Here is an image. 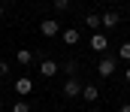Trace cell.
<instances>
[{
    "label": "cell",
    "instance_id": "15",
    "mask_svg": "<svg viewBox=\"0 0 130 112\" xmlns=\"http://www.w3.org/2000/svg\"><path fill=\"white\" fill-rule=\"evenodd\" d=\"M55 9H58V12H64V9H70V0H55Z\"/></svg>",
    "mask_w": 130,
    "mask_h": 112
},
{
    "label": "cell",
    "instance_id": "21",
    "mask_svg": "<svg viewBox=\"0 0 130 112\" xmlns=\"http://www.w3.org/2000/svg\"><path fill=\"white\" fill-rule=\"evenodd\" d=\"M0 109H3V100H0Z\"/></svg>",
    "mask_w": 130,
    "mask_h": 112
},
{
    "label": "cell",
    "instance_id": "4",
    "mask_svg": "<svg viewBox=\"0 0 130 112\" xmlns=\"http://www.w3.org/2000/svg\"><path fill=\"white\" fill-rule=\"evenodd\" d=\"M97 73L103 76V79L115 76V58H100V64H97Z\"/></svg>",
    "mask_w": 130,
    "mask_h": 112
},
{
    "label": "cell",
    "instance_id": "16",
    "mask_svg": "<svg viewBox=\"0 0 130 112\" xmlns=\"http://www.w3.org/2000/svg\"><path fill=\"white\" fill-rule=\"evenodd\" d=\"M9 73V61H0V76H6Z\"/></svg>",
    "mask_w": 130,
    "mask_h": 112
},
{
    "label": "cell",
    "instance_id": "11",
    "mask_svg": "<svg viewBox=\"0 0 130 112\" xmlns=\"http://www.w3.org/2000/svg\"><path fill=\"white\" fill-rule=\"evenodd\" d=\"M76 70H79V61H67V64H64V73L70 76V79L76 76Z\"/></svg>",
    "mask_w": 130,
    "mask_h": 112
},
{
    "label": "cell",
    "instance_id": "5",
    "mask_svg": "<svg viewBox=\"0 0 130 112\" xmlns=\"http://www.w3.org/2000/svg\"><path fill=\"white\" fill-rule=\"evenodd\" d=\"M15 91H18L21 97H27V94L33 91V79H30V76H21V79H15Z\"/></svg>",
    "mask_w": 130,
    "mask_h": 112
},
{
    "label": "cell",
    "instance_id": "20",
    "mask_svg": "<svg viewBox=\"0 0 130 112\" xmlns=\"http://www.w3.org/2000/svg\"><path fill=\"white\" fill-rule=\"evenodd\" d=\"M85 112H97V109H85Z\"/></svg>",
    "mask_w": 130,
    "mask_h": 112
},
{
    "label": "cell",
    "instance_id": "2",
    "mask_svg": "<svg viewBox=\"0 0 130 112\" xmlns=\"http://www.w3.org/2000/svg\"><path fill=\"white\" fill-rule=\"evenodd\" d=\"M118 21H121V15H118L115 9H106V12L100 15V27H106V30H112V27H118Z\"/></svg>",
    "mask_w": 130,
    "mask_h": 112
},
{
    "label": "cell",
    "instance_id": "10",
    "mask_svg": "<svg viewBox=\"0 0 130 112\" xmlns=\"http://www.w3.org/2000/svg\"><path fill=\"white\" fill-rule=\"evenodd\" d=\"M15 61H18L21 67H30V64H33V52H30V49H18V55H15Z\"/></svg>",
    "mask_w": 130,
    "mask_h": 112
},
{
    "label": "cell",
    "instance_id": "12",
    "mask_svg": "<svg viewBox=\"0 0 130 112\" xmlns=\"http://www.w3.org/2000/svg\"><path fill=\"white\" fill-rule=\"evenodd\" d=\"M118 58H124V61H130V39L118 45Z\"/></svg>",
    "mask_w": 130,
    "mask_h": 112
},
{
    "label": "cell",
    "instance_id": "8",
    "mask_svg": "<svg viewBox=\"0 0 130 112\" xmlns=\"http://www.w3.org/2000/svg\"><path fill=\"white\" fill-rule=\"evenodd\" d=\"M39 73L45 76V79L58 76V61H42V64H39Z\"/></svg>",
    "mask_w": 130,
    "mask_h": 112
},
{
    "label": "cell",
    "instance_id": "6",
    "mask_svg": "<svg viewBox=\"0 0 130 112\" xmlns=\"http://www.w3.org/2000/svg\"><path fill=\"white\" fill-rule=\"evenodd\" d=\"M106 45H109V34H94L91 37V49L94 52H106Z\"/></svg>",
    "mask_w": 130,
    "mask_h": 112
},
{
    "label": "cell",
    "instance_id": "17",
    "mask_svg": "<svg viewBox=\"0 0 130 112\" xmlns=\"http://www.w3.org/2000/svg\"><path fill=\"white\" fill-rule=\"evenodd\" d=\"M3 15H6V6H3V3H0V18H3Z\"/></svg>",
    "mask_w": 130,
    "mask_h": 112
},
{
    "label": "cell",
    "instance_id": "13",
    "mask_svg": "<svg viewBox=\"0 0 130 112\" xmlns=\"http://www.w3.org/2000/svg\"><path fill=\"white\" fill-rule=\"evenodd\" d=\"M85 24H88L91 30H97V27H100V15H94V12H91V15L85 18Z\"/></svg>",
    "mask_w": 130,
    "mask_h": 112
},
{
    "label": "cell",
    "instance_id": "14",
    "mask_svg": "<svg viewBox=\"0 0 130 112\" xmlns=\"http://www.w3.org/2000/svg\"><path fill=\"white\" fill-rule=\"evenodd\" d=\"M12 112H30V103L27 100H18V103H12Z\"/></svg>",
    "mask_w": 130,
    "mask_h": 112
},
{
    "label": "cell",
    "instance_id": "3",
    "mask_svg": "<svg viewBox=\"0 0 130 112\" xmlns=\"http://www.w3.org/2000/svg\"><path fill=\"white\" fill-rule=\"evenodd\" d=\"M82 88H85V85H82V79H76V76L64 82V94L67 97H82Z\"/></svg>",
    "mask_w": 130,
    "mask_h": 112
},
{
    "label": "cell",
    "instance_id": "18",
    "mask_svg": "<svg viewBox=\"0 0 130 112\" xmlns=\"http://www.w3.org/2000/svg\"><path fill=\"white\" fill-rule=\"evenodd\" d=\"M118 112H130V103H127V106H121V109H118Z\"/></svg>",
    "mask_w": 130,
    "mask_h": 112
},
{
    "label": "cell",
    "instance_id": "7",
    "mask_svg": "<svg viewBox=\"0 0 130 112\" xmlns=\"http://www.w3.org/2000/svg\"><path fill=\"white\" fill-rule=\"evenodd\" d=\"M61 39H64L67 45H76V42H79V30H76V27H64V30H61Z\"/></svg>",
    "mask_w": 130,
    "mask_h": 112
},
{
    "label": "cell",
    "instance_id": "1",
    "mask_svg": "<svg viewBox=\"0 0 130 112\" xmlns=\"http://www.w3.org/2000/svg\"><path fill=\"white\" fill-rule=\"evenodd\" d=\"M61 30H64V27H61L58 18H45V21L39 24V34H42V37H58Z\"/></svg>",
    "mask_w": 130,
    "mask_h": 112
},
{
    "label": "cell",
    "instance_id": "19",
    "mask_svg": "<svg viewBox=\"0 0 130 112\" xmlns=\"http://www.w3.org/2000/svg\"><path fill=\"white\" fill-rule=\"evenodd\" d=\"M124 79H127V82H130V67H127V73H124Z\"/></svg>",
    "mask_w": 130,
    "mask_h": 112
},
{
    "label": "cell",
    "instance_id": "9",
    "mask_svg": "<svg viewBox=\"0 0 130 112\" xmlns=\"http://www.w3.org/2000/svg\"><path fill=\"white\" fill-rule=\"evenodd\" d=\"M82 97H85L88 103H97V97H100V88H97V85H85V88H82Z\"/></svg>",
    "mask_w": 130,
    "mask_h": 112
}]
</instances>
